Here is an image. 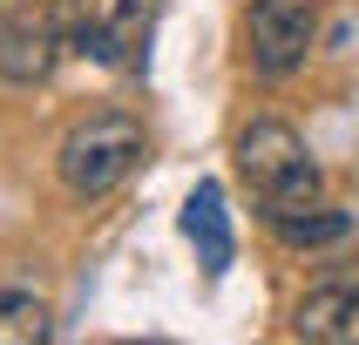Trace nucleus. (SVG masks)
<instances>
[{"label":"nucleus","instance_id":"nucleus-1","mask_svg":"<svg viewBox=\"0 0 359 345\" xmlns=\"http://www.w3.org/2000/svg\"><path fill=\"white\" fill-rule=\"evenodd\" d=\"M231 162H238V176L251 183V197L264 203V217L305 210V203H319V190H325L305 136L292 122H278V115H251L244 122L238 142H231Z\"/></svg>","mask_w":359,"mask_h":345},{"label":"nucleus","instance_id":"nucleus-2","mask_svg":"<svg viewBox=\"0 0 359 345\" xmlns=\"http://www.w3.org/2000/svg\"><path fill=\"white\" fill-rule=\"evenodd\" d=\"M149 156V136H142L136 115H122V108H102V115L75 122L68 136H61L55 149V176L61 190L75 203H102L109 190H122L129 183V169Z\"/></svg>","mask_w":359,"mask_h":345},{"label":"nucleus","instance_id":"nucleus-3","mask_svg":"<svg viewBox=\"0 0 359 345\" xmlns=\"http://www.w3.org/2000/svg\"><path fill=\"white\" fill-rule=\"evenodd\" d=\"M319 41V7L312 0H251L244 7V61L258 81H292Z\"/></svg>","mask_w":359,"mask_h":345},{"label":"nucleus","instance_id":"nucleus-4","mask_svg":"<svg viewBox=\"0 0 359 345\" xmlns=\"http://www.w3.org/2000/svg\"><path fill=\"white\" fill-rule=\"evenodd\" d=\"M61 48H68V34H61L55 7H7L0 14V81L7 88H41L55 75Z\"/></svg>","mask_w":359,"mask_h":345},{"label":"nucleus","instance_id":"nucleus-5","mask_svg":"<svg viewBox=\"0 0 359 345\" xmlns=\"http://www.w3.org/2000/svg\"><path fill=\"white\" fill-rule=\"evenodd\" d=\"M292 332L312 339V345H359V284L353 278L312 284V291L292 304Z\"/></svg>","mask_w":359,"mask_h":345},{"label":"nucleus","instance_id":"nucleus-6","mask_svg":"<svg viewBox=\"0 0 359 345\" xmlns=\"http://www.w3.org/2000/svg\"><path fill=\"white\" fill-rule=\"evenodd\" d=\"M183 237L197 244V258L210 278L231 271V210H224V183H197L183 203Z\"/></svg>","mask_w":359,"mask_h":345},{"label":"nucleus","instance_id":"nucleus-7","mask_svg":"<svg viewBox=\"0 0 359 345\" xmlns=\"http://www.w3.org/2000/svg\"><path fill=\"white\" fill-rule=\"evenodd\" d=\"M264 223L285 251H325V244H346L359 230L353 210H332V203H305V210H285V217H264Z\"/></svg>","mask_w":359,"mask_h":345},{"label":"nucleus","instance_id":"nucleus-8","mask_svg":"<svg viewBox=\"0 0 359 345\" xmlns=\"http://www.w3.org/2000/svg\"><path fill=\"white\" fill-rule=\"evenodd\" d=\"M48 339V304L34 291H0V345H34Z\"/></svg>","mask_w":359,"mask_h":345},{"label":"nucleus","instance_id":"nucleus-9","mask_svg":"<svg viewBox=\"0 0 359 345\" xmlns=\"http://www.w3.org/2000/svg\"><path fill=\"white\" fill-rule=\"evenodd\" d=\"M156 7H163V0H116L109 34H116V55L122 61H142V41H149V27H156Z\"/></svg>","mask_w":359,"mask_h":345}]
</instances>
